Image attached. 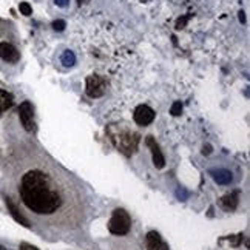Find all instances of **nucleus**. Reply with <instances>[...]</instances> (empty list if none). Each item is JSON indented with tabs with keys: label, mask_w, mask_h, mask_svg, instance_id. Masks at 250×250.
I'll list each match as a JSON object with an SVG mask.
<instances>
[{
	"label": "nucleus",
	"mask_w": 250,
	"mask_h": 250,
	"mask_svg": "<svg viewBox=\"0 0 250 250\" xmlns=\"http://www.w3.org/2000/svg\"><path fill=\"white\" fill-rule=\"evenodd\" d=\"M239 204V190H233L219 199V206L226 211H233Z\"/></svg>",
	"instance_id": "9"
},
{
	"label": "nucleus",
	"mask_w": 250,
	"mask_h": 250,
	"mask_svg": "<svg viewBox=\"0 0 250 250\" xmlns=\"http://www.w3.org/2000/svg\"><path fill=\"white\" fill-rule=\"evenodd\" d=\"M105 90H107V81H105L102 76L98 74H91L86 78V94L90 98L96 99V98H101V96L105 94Z\"/></svg>",
	"instance_id": "4"
},
{
	"label": "nucleus",
	"mask_w": 250,
	"mask_h": 250,
	"mask_svg": "<svg viewBox=\"0 0 250 250\" xmlns=\"http://www.w3.org/2000/svg\"><path fill=\"white\" fill-rule=\"evenodd\" d=\"M130 229H131V218L128 215V211L124 208L113 210L111 218L108 221L110 233L116 235V236H124L130 232Z\"/></svg>",
	"instance_id": "3"
},
{
	"label": "nucleus",
	"mask_w": 250,
	"mask_h": 250,
	"mask_svg": "<svg viewBox=\"0 0 250 250\" xmlns=\"http://www.w3.org/2000/svg\"><path fill=\"white\" fill-rule=\"evenodd\" d=\"M61 62H62L65 66H73V65L76 63V56H74V53L70 51V50H66V51L62 54V57H61Z\"/></svg>",
	"instance_id": "14"
},
{
	"label": "nucleus",
	"mask_w": 250,
	"mask_h": 250,
	"mask_svg": "<svg viewBox=\"0 0 250 250\" xmlns=\"http://www.w3.org/2000/svg\"><path fill=\"white\" fill-rule=\"evenodd\" d=\"M65 26H66L65 21H54V22H53V28H54L56 31H63V30H65Z\"/></svg>",
	"instance_id": "19"
},
{
	"label": "nucleus",
	"mask_w": 250,
	"mask_h": 250,
	"mask_svg": "<svg viewBox=\"0 0 250 250\" xmlns=\"http://www.w3.org/2000/svg\"><path fill=\"white\" fill-rule=\"evenodd\" d=\"M5 201H6L8 211L11 213V216L17 221V223H19V224H22V226H25V227H30V221H28V219L21 213V210H19L17 206L13 203V199H11V198H5Z\"/></svg>",
	"instance_id": "11"
},
{
	"label": "nucleus",
	"mask_w": 250,
	"mask_h": 250,
	"mask_svg": "<svg viewBox=\"0 0 250 250\" xmlns=\"http://www.w3.org/2000/svg\"><path fill=\"white\" fill-rule=\"evenodd\" d=\"M19 250H39V249L31 246V244H28V243H22L21 247H19Z\"/></svg>",
	"instance_id": "20"
},
{
	"label": "nucleus",
	"mask_w": 250,
	"mask_h": 250,
	"mask_svg": "<svg viewBox=\"0 0 250 250\" xmlns=\"http://www.w3.org/2000/svg\"><path fill=\"white\" fill-rule=\"evenodd\" d=\"M210 153H211V146H208V144H207V146H204L203 155H210Z\"/></svg>",
	"instance_id": "22"
},
{
	"label": "nucleus",
	"mask_w": 250,
	"mask_h": 250,
	"mask_svg": "<svg viewBox=\"0 0 250 250\" xmlns=\"http://www.w3.org/2000/svg\"><path fill=\"white\" fill-rule=\"evenodd\" d=\"M0 57L9 63H16L21 59V54H19L17 48L8 42H2L0 43Z\"/></svg>",
	"instance_id": "8"
},
{
	"label": "nucleus",
	"mask_w": 250,
	"mask_h": 250,
	"mask_svg": "<svg viewBox=\"0 0 250 250\" xmlns=\"http://www.w3.org/2000/svg\"><path fill=\"white\" fill-rule=\"evenodd\" d=\"M19 118L26 131H34L36 130V122H34V107L30 101H25L19 105Z\"/></svg>",
	"instance_id": "5"
},
{
	"label": "nucleus",
	"mask_w": 250,
	"mask_h": 250,
	"mask_svg": "<svg viewBox=\"0 0 250 250\" xmlns=\"http://www.w3.org/2000/svg\"><path fill=\"white\" fill-rule=\"evenodd\" d=\"M19 193L23 204L37 215H53L62 206V196L51 178L42 170H30L22 176Z\"/></svg>",
	"instance_id": "1"
},
{
	"label": "nucleus",
	"mask_w": 250,
	"mask_h": 250,
	"mask_svg": "<svg viewBox=\"0 0 250 250\" xmlns=\"http://www.w3.org/2000/svg\"><path fill=\"white\" fill-rule=\"evenodd\" d=\"M13 104H14L13 96L5 90H0V116H2L6 110L11 108Z\"/></svg>",
	"instance_id": "13"
},
{
	"label": "nucleus",
	"mask_w": 250,
	"mask_h": 250,
	"mask_svg": "<svg viewBox=\"0 0 250 250\" xmlns=\"http://www.w3.org/2000/svg\"><path fill=\"white\" fill-rule=\"evenodd\" d=\"M147 250H168V246L166 244V241L162 239V236L155 232V230H151V232L147 233Z\"/></svg>",
	"instance_id": "10"
},
{
	"label": "nucleus",
	"mask_w": 250,
	"mask_h": 250,
	"mask_svg": "<svg viewBox=\"0 0 250 250\" xmlns=\"http://www.w3.org/2000/svg\"><path fill=\"white\" fill-rule=\"evenodd\" d=\"M239 22H246V16H244V11H239Z\"/></svg>",
	"instance_id": "23"
},
{
	"label": "nucleus",
	"mask_w": 250,
	"mask_h": 250,
	"mask_svg": "<svg viewBox=\"0 0 250 250\" xmlns=\"http://www.w3.org/2000/svg\"><path fill=\"white\" fill-rule=\"evenodd\" d=\"M147 147L151 150V155H153V164H155L156 168H164L166 167V158L162 155V151L159 148V144L156 142V139L153 136H147L146 139Z\"/></svg>",
	"instance_id": "7"
},
{
	"label": "nucleus",
	"mask_w": 250,
	"mask_h": 250,
	"mask_svg": "<svg viewBox=\"0 0 250 250\" xmlns=\"http://www.w3.org/2000/svg\"><path fill=\"white\" fill-rule=\"evenodd\" d=\"M190 14H186V16H182V17H179L178 21H176V25H175V28L176 30H182V28H186V25H187V22L190 21Z\"/></svg>",
	"instance_id": "17"
},
{
	"label": "nucleus",
	"mask_w": 250,
	"mask_h": 250,
	"mask_svg": "<svg viewBox=\"0 0 250 250\" xmlns=\"http://www.w3.org/2000/svg\"><path fill=\"white\" fill-rule=\"evenodd\" d=\"M54 2H56V5H57V6H61V8H65L66 5H68V2H70V0H54Z\"/></svg>",
	"instance_id": "21"
},
{
	"label": "nucleus",
	"mask_w": 250,
	"mask_h": 250,
	"mask_svg": "<svg viewBox=\"0 0 250 250\" xmlns=\"http://www.w3.org/2000/svg\"><path fill=\"white\" fill-rule=\"evenodd\" d=\"M210 175L213 178L218 184L221 186H227L232 182L233 176H232V171H229L226 168H215V170H210Z\"/></svg>",
	"instance_id": "12"
},
{
	"label": "nucleus",
	"mask_w": 250,
	"mask_h": 250,
	"mask_svg": "<svg viewBox=\"0 0 250 250\" xmlns=\"http://www.w3.org/2000/svg\"><path fill=\"white\" fill-rule=\"evenodd\" d=\"M224 239H227V241H230V244H232L233 247H238L239 244L243 243L244 235H243V233H239V235H235V236H227V238H224Z\"/></svg>",
	"instance_id": "15"
},
{
	"label": "nucleus",
	"mask_w": 250,
	"mask_h": 250,
	"mask_svg": "<svg viewBox=\"0 0 250 250\" xmlns=\"http://www.w3.org/2000/svg\"><path fill=\"white\" fill-rule=\"evenodd\" d=\"M0 250H6V249H5L3 246H0Z\"/></svg>",
	"instance_id": "24"
},
{
	"label": "nucleus",
	"mask_w": 250,
	"mask_h": 250,
	"mask_svg": "<svg viewBox=\"0 0 250 250\" xmlns=\"http://www.w3.org/2000/svg\"><path fill=\"white\" fill-rule=\"evenodd\" d=\"M155 118H156V113L151 107H148V105H139V107H136V110H134V113H133L134 122H136L138 125H142V127L150 125L153 121H155Z\"/></svg>",
	"instance_id": "6"
},
{
	"label": "nucleus",
	"mask_w": 250,
	"mask_h": 250,
	"mask_svg": "<svg viewBox=\"0 0 250 250\" xmlns=\"http://www.w3.org/2000/svg\"><path fill=\"white\" fill-rule=\"evenodd\" d=\"M170 113H171V116H179V114L182 113V104L181 102H173Z\"/></svg>",
	"instance_id": "18"
},
{
	"label": "nucleus",
	"mask_w": 250,
	"mask_h": 250,
	"mask_svg": "<svg viewBox=\"0 0 250 250\" xmlns=\"http://www.w3.org/2000/svg\"><path fill=\"white\" fill-rule=\"evenodd\" d=\"M110 131V139L113 141V144L116 146V148L124 153L125 156H131L134 151L138 148V144H139V134L130 131V130H118L114 131L111 127L108 128Z\"/></svg>",
	"instance_id": "2"
},
{
	"label": "nucleus",
	"mask_w": 250,
	"mask_h": 250,
	"mask_svg": "<svg viewBox=\"0 0 250 250\" xmlns=\"http://www.w3.org/2000/svg\"><path fill=\"white\" fill-rule=\"evenodd\" d=\"M19 11H21V14H23V16H31L33 14V8H31L30 3L22 2L21 5H19Z\"/></svg>",
	"instance_id": "16"
}]
</instances>
